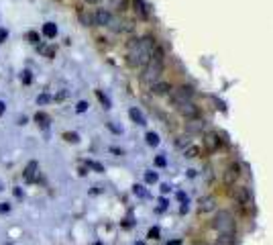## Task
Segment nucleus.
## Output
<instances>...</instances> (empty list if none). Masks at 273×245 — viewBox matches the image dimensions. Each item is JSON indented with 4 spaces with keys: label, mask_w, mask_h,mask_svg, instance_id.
<instances>
[{
    "label": "nucleus",
    "mask_w": 273,
    "mask_h": 245,
    "mask_svg": "<svg viewBox=\"0 0 273 245\" xmlns=\"http://www.w3.org/2000/svg\"><path fill=\"white\" fill-rule=\"evenodd\" d=\"M159 45V41L151 35H141V37H133L127 43V63L133 67V70H143V67L151 60L155 47Z\"/></svg>",
    "instance_id": "f257e3e1"
},
{
    "label": "nucleus",
    "mask_w": 273,
    "mask_h": 245,
    "mask_svg": "<svg viewBox=\"0 0 273 245\" xmlns=\"http://www.w3.org/2000/svg\"><path fill=\"white\" fill-rule=\"evenodd\" d=\"M167 98H169V102H171V106L175 108L177 113H180L186 121H198L200 119V106L194 102V98L192 96H188V94H184L177 86H173L171 88V92L167 94Z\"/></svg>",
    "instance_id": "f03ea898"
},
{
    "label": "nucleus",
    "mask_w": 273,
    "mask_h": 245,
    "mask_svg": "<svg viewBox=\"0 0 273 245\" xmlns=\"http://www.w3.org/2000/svg\"><path fill=\"white\" fill-rule=\"evenodd\" d=\"M163 72H165V51H163L161 45H157L151 60H149V63L141 70V82H145V84L151 86L153 82L161 80Z\"/></svg>",
    "instance_id": "7ed1b4c3"
},
{
    "label": "nucleus",
    "mask_w": 273,
    "mask_h": 245,
    "mask_svg": "<svg viewBox=\"0 0 273 245\" xmlns=\"http://www.w3.org/2000/svg\"><path fill=\"white\" fill-rule=\"evenodd\" d=\"M210 229L216 233H228V231H237V219L233 211L228 209H218L214 211V216L210 221Z\"/></svg>",
    "instance_id": "20e7f679"
},
{
    "label": "nucleus",
    "mask_w": 273,
    "mask_h": 245,
    "mask_svg": "<svg viewBox=\"0 0 273 245\" xmlns=\"http://www.w3.org/2000/svg\"><path fill=\"white\" fill-rule=\"evenodd\" d=\"M226 145H228V141L224 139V135L220 131L210 129V131L204 133V137H202V149H204V153H206V155L220 153Z\"/></svg>",
    "instance_id": "39448f33"
},
{
    "label": "nucleus",
    "mask_w": 273,
    "mask_h": 245,
    "mask_svg": "<svg viewBox=\"0 0 273 245\" xmlns=\"http://www.w3.org/2000/svg\"><path fill=\"white\" fill-rule=\"evenodd\" d=\"M243 176V168H241V161L239 159H228L222 168V182L226 186H235Z\"/></svg>",
    "instance_id": "423d86ee"
},
{
    "label": "nucleus",
    "mask_w": 273,
    "mask_h": 245,
    "mask_svg": "<svg viewBox=\"0 0 273 245\" xmlns=\"http://www.w3.org/2000/svg\"><path fill=\"white\" fill-rule=\"evenodd\" d=\"M233 198L237 202V207L245 213H249L251 207H253V194H251V190L247 186H237L235 188V192H233Z\"/></svg>",
    "instance_id": "0eeeda50"
},
{
    "label": "nucleus",
    "mask_w": 273,
    "mask_h": 245,
    "mask_svg": "<svg viewBox=\"0 0 273 245\" xmlns=\"http://www.w3.org/2000/svg\"><path fill=\"white\" fill-rule=\"evenodd\" d=\"M131 6L135 10L136 19H141V21H149V19H151V8H149V4L145 2V0H131Z\"/></svg>",
    "instance_id": "6e6552de"
},
{
    "label": "nucleus",
    "mask_w": 273,
    "mask_h": 245,
    "mask_svg": "<svg viewBox=\"0 0 273 245\" xmlns=\"http://www.w3.org/2000/svg\"><path fill=\"white\" fill-rule=\"evenodd\" d=\"M171 88H173V84L167 82V80H157V82H153V84L149 86V90H151L153 96H167V94L171 92Z\"/></svg>",
    "instance_id": "1a4fd4ad"
},
{
    "label": "nucleus",
    "mask_w": 273,
    "mask_h": 245,
    "mask_svg": "<svg viewBox=\"0 0 273 245\" xmlns=\"http://www.w3.org/2000/svg\"><path fill=\"white\" fill-rule=\"evenodd\" d=\"M216 209H218V200H216V196H212V194L202 196V198H200V202H198V211H200L202 214H206V213H214Z\"/></svg>",
    "instance_id": "9d476101"
},
{
    "label": "nucleus",
    "mask_w": 273,
    "mask_h": 245,
    "mask_svg": "<svg viewBox=\"0 0 273 245\" xmlns=\"http://www.w3.org/2000/svg\"><path fill=\"white\" fill-rule=\"evenodd\" d=\"M112 12L108 8H98L96 12H94V27H108L112 21Z\"/></svg>",
    "instance_id": "9b49d317"
},
{
    "label": "nucleus",
    "mask_w": 273,
    "mask_h": 245,
    "mask_svg": "<svg viewBox=\"0 0 273 245\" xmlns=\"http://www.w3.org/2000/svg\"><path fill=\"white\" fill-rule=\"evenodd\" d=\"M182 153H184V157H186V159H196V157H202V155H204V149H202V145L190 143L188 147H184V149H182Z\"/></svg>",
    "instance_id": "f8f14e48"
},
{
    "label": "nucleus",
    "mask_w": 273,
    "mask_h": 245,
    "mask_svg": "<svg viewBox=\"0 0 273 245\" xmlns=\"http://www.w3.org/2000/svg\"><path fill=\"white\" fill-rule=\"evenodd\" d=\"M129 117H131V121H133V122H136V125H139V127H145V125H147V117L143 115V111H141V108L133 106L131 111H129Z\"/></svg>",
    "instance_id": "ddd939ff"
},
{
    "label": "nucleus",
    "mask_w": 273,
    "mask_h": 245,
    "mask_svg": "<svg viewBox=\"0 0 273 245\" xmlns=\"http://www.w3.org/2000/svg\"><path fill=\"white\" fill-rule=\"evenodd\" d=\"M39 166H37V161H31L29 166L25 168V182H35L37 180V176H39Z\"/></svg>",
    "instance_id": "4468645a"
},
{
    "label": "nucleus",
    "mask_w": 273,
    "mask_h": 245,
    "mask_svg": "<svg viewBox=\"0 0 273 245\" xmlns=\"http://www.w3.org/2000/svg\"><path fill=\"white\" fill-rule=\"evenodd\" d=\"M78 19L84 27H94V12H86V10H80L78 12Z\"/></svg>",
    "instance_id": "2eb2a0df"
},
{
    "label": "nucleus",
    "mask_w": 273,
    "mask_h": 245,
    "mask_svg": "<svg viewBox=\"0 0 273 245\" xmlns=\"http://www.w3.org/2000/svg\"><path fill=\"white\" fill-rule=\"evenodd\" d=\"M43 35L49 37V39H53V37L57 35V25L55 23H45L43 25Z\"/></svg>",
    "instance_id": "dca6fc26"
},
{
    "label": "nucleus",
    "mask_w": 273,
    "mask_h": 245,
    "mask_svg": "<svg viewBox=\"0 0 273 245\" xmlns=\"http://www.w3.org/2000/svg\"><path fill=\"white\" fill-rule=\"evenodd\" d=\"M145 139H147V143L151 145V147H157V145H159V135L153 133V131H149V133L145 135Z\"/></svg>",
    "instance_id": "f3484780"
},
{
    "label": "nucleus",
    "mask_w": 273,
    "mask_h": 245,
    "mask_svg": "<svg viewBox=\"0 0 273 245\" xmlns=\"http://www.w3.org/2000/svg\"><path fill=\"white\" fill-rule=\"evenodd\" d=\"M157 180H159L157 172H145V182H147V184H155Z\"/></svg>",
    "instance_id": "a211bd4d"
},
{
    "label": "nucleus",
    "mask_w": 273,
    "mask_h": 245,
    "mask_svg": "<svg viewBox=\"0 0 273 245\" xmlns=\"http://www.w3.org/2000/svg\"><path fill=\"white\" fill-rule=\"evenodd\" d=\"M35 121L41 122V127H47V125H49V117H47L45 113H37V115H35Z\"/></svg>",
    "instance_id": "6ab92c4d"
},
{
    "label": "nucleus",
    "mask_w": 273,
    "mask_h": 245,
    "mask_svg": "<svg viewBox=\"0 0 273 245\" xmlns=\"http://www.w3.org/2000/svg\"><path fill=\"white\" fill-rule=\"evenodd\" d=\"M112 6L116 8V10H120V12H125L127 10V0H112Z\"/></svg>",
    "instance_id": "aec40b11"
},
{
    "label": "nucleus",
    "mask_w": 273,
    "mask_h": 245,
    "mask_svg": "<svg viewBox=\"0 0 273 245\" xmlns=\"http://www.w3.org/2000/svg\"><path fill=\"white\" fill-rule=\"evenodd\" d=\"M96 96L100 98V102L104 104V108H110V100H108V98H106V94H104L102 90H96Z\"/></svg>",
    "instance_id": "412c9836"
},
{
    "label": "nucleus",
    "mask_w": 273,
    "mask_h": 245,
    "mask_svg": "<svg viewBox=\"0 0 273 245\" xmlns=\"http://www.w3.org/2000/svg\"><path fill=\"white\" fill-rule=\"evenodd\" d=\"M63 139H67L70 143H78V133H63Z\"/></svg>",
    "instance_id": "4be33fe9"
},
{
    "label": "nucleus",
    "mask_w": 273,
    "mask_h": 245,
    "mask_svg": "<svg viewBox=\"0 0 273 245\" xmlns=\"http://www.w3.org/2000/svg\"><path fill=\"white\" fill-rule=\"evenodd\" d=\"M31 82H33V74L29 70H25L23 72V84H31Z\"/></svg>",
    "instance_id": "5701e85b"
},
{
    "label": "nucleus",
    "mask_w": 273,
    "mask_h": 245,
    "mask_svg": "<svg viewBox=\"0 0 273 245\" xmlns=\"http://www.w3.org/2000/svg\"><path fill=\"white\" fill-rule=\"evenodd\" d=\"M76 111H78V113H86V111H88V102H86V100H80L78 106H76Z\"/></svg>",
    "instance_id": "b1692460"
},
{
    "label": "nucleus",
    "mask_w": 273,
    "mask_h": 245,
    "mask_svg": "<svg viewBox=\"0 0 273 245\" xmlns=\"http://www.w3.org/2000/svg\"><path fill=\"white\" fill-rule=\"evenodd\" d=\"M88 166L94 168L96 172H104V166H102V163H98V161H88Z\"/></svg>",
    "instance_id": "393cba45"
},
{
    "label": "nucleus",
    "mask_w": 273,
    "mask_h": 245,
    "mask_svg": "<svg viewBox=\"0 0 273 245\" xmlns=\"http://www.w3.org/2000/svg\"><path fill=\"white\" fill-rule=\"evenodd\" d=\"M133 190H135V194H136V196H147L145 188H143V186H139V184H136V186H133Z\"/></svg>",
    "instance_id": "a878e982"
},
{
    "label": "nucleus",
    "mask_w": 273,
    "mask_h": 245,
    "mask_svg": "<svg viewBox=\"0 0 273 245\" xmlns=\"http://www.w3.org/2000/svg\"><path fill=\"white\" fill-rule=\"evenodd\" d=\"M49 100H51V96H49V94H41V96L37 98V102H39V104H47Z\"/></svg>",
    "instance_id": "bb28decb"
},
{
    "label": "nucleus",
    "mask_w": 273,
    "mask_h": 245,
    "mask_svg": "<svg viewBox=\"0 0 273 245\" xmlns=\"http://www.w3.org/2000/svg\"><path fill=\"white\" fill-rule=\"evenodd\" d=\"M29 41L33 45H39V35L37 33H29Z\"/></svg>",
    "instance_id": "cd10ccee"
},
{
    "label": "nucleus",
    "mask_w": 273,
    "mask_h": 245,
    "mask_svg": "<svg viewBox=\"0 0 273 245\" xmlns=\"http://www.w3.org/2000/svg\"><path fill=\"white\" fill-rule=\"evenodd\" d=\"M155 163H157L159 168H163V166H165V157H163V155H157V157H155Z\"/></svg>",
    "instance_id": "c85d7f7f"
},
{
    "label": "nucleus",
    "mask_w": 273,
    "mask_h": 245,
    "mask_svg": "<svg viewBox=\"0 0 273 245\" xmlns=\"http://www.w3.org/2000/svg\"><path fill=\"white\" fill-rule=\"evenodd\" d=\"M149 237H151V239H157V237H159V229L155 227V229L149 231Z\"/></svg>",
    "instance_id": "c756f323"
},
{
    "label": "nucleus",
    "mask_w": 273,
    "mask_h": 245,
    "mask_svg": "<svg viewBox=\"0 0 273 245\" xmlns=\"http://www.w3.org/2000/svg\"><path fill=\"white\" fill-rule=\"evenodd\" d=\"M6 37H8V31L6 29H0V43H2V41H6Z\"/></svg>",
    "instance_id": "7c9ffc66"
},
{
    "label": "nucleus",
    "mask_w": 273,
    "mask_h": 245,
    "mask_svg": "<svg viewBox=\"0 0 273 245\" xmlns=\"http://www.w3.org/2000/svg\"><path fill=\"white\" fill-rule=\"evenodd\" d=\"M8 202H2V204H0V213H8Z\"/></svg>",
    "instance_id": "2f4dec72"
},
{
    "label": "nucleus",
    "mask_w": 273,
    "mask_h": 245,
    "mask_svg": "<svg viewBox=\"0 0 273 245\" xmlns=\"http://www.w3.org/2000/svg\"><path fill=\"white\" fill-rule=\"evenodd\" d=\"M4 111H6V104H4L2 100H0V117H2V115H4Z\"/></svg>",
    "instance_id": "473e14b6"
},
{
    "label": "nucleus",
    "mask_w": 273,
    "mask_h": 245,
    "mask_svg": "<svg viewBox=\"0 0 273 245\" xmlns=\"http://www.w3.org/2000/svg\"><path fill=\"white\" fill-rule=\"evenodd\" d=\"M161 192H163V194H167V192H169V186H167V184H163V186H161Z\"/></svg>",
    "instance_id": "72a5a7b5"
},
{
    "label": "nucleus",
    "mask_w": 273,
    "mask_h": 245,
    "mask_svg": "<svg viewBox=\"0 0 273 245\" xmlns=\"http://www.w3.org/2000/svg\"><path fill=\"white\" fill-rule=\"evenodd\" d=\"M65 96H67V92H59V94H57V100H63Z\"/></svg>",
    "instance_id": "f704fd0d"
},
{
    "label": "nucleus",
    "mask_w": 273,
    "mask_h": 245,
    "mask_svg": "<svg viewBox=\"0 0 273 245\" xmlns=\"http://www.w3.org/2000/svg\"><path fill=\"white\" fill-rule=\"evenodd\" d=\"M15 196H23V190L21 188H15Z\"/></svg>",
    "instance_id": "c9c22d12"
},
{
    "label": "nucleus",
    "mask_w": 273,
    "mask_h": 245,
    "mask_svg": "<svg viewBox=\"0 0 273 245\" xmlns=\"http://www.w3.org/2000/svg\"><path fill=\"white\" fill-rule=\"evenodd\" d=\"M86 2H88V4H98L100 0H86Z\"/></svg>",
    "instance_id": "e433bc0d"
},
{
    "label": "nucleus",
    "mask_w": 273,
    "mask_h": 245,
    "mask_svg": "<svg viewBox=\"0 0 273 245\" xmlns=\"http://www.w3.org/2000/svg\"><path fill=\"white\" fill-rule=\"evenodd\" d=\"M169 245H182V241H180V239H175V241H171Z\"/></svg>",
    "instance_id": "4c0bfd02"
},
{
    "label": "nucleus",
    "mask_w": 273,
    "mask_h": 245,
    "mask_svg": "<svg viewBox=\"0 0 273 245\" xmlns=\"http://www.w3.org/2000/svg\"><path fill=\"white\" fill-rule=\"evenodd\" d=\"M192 245H208V243H204V241H196V243H192Z\"/></svg>",
    "instance_id": "58836bf2"
},
{
    "label": "nucleus",
    "mask_w": 273,
    "mask_h": 245,
    "mask_svg": "<svg viewBox=\"0 0 273 245\" xmlns=\"http://www.w3.org/2000/svg\"><path fill=\"white\" fill-rule=\"evenodd\" d=\"M135 245H145V243H143V241H139V243H135Z\"/></svg>",
    "instance_id": "ea45409f"
}]
</instances>
